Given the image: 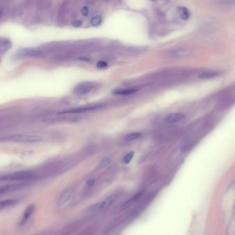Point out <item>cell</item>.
Segmentation results:
<instances>
[{
  "mask_svg": "<svg viewBox=\"0 0 235 235\" xmlns=\"http://www.w3.org/2000/svg\"><path fill=\"white\" fill-rule=\"evenodd\" d=\"M217 3L224 6L235 5V0H217Z\"/></svg>",
  "mask_w": 235,
  "mask_h": 235,
  "instance_id": "obj_19",
  "label": "cell"
},
{
  "mask_svg": "<svg viewBox=\"0 0 235 235\" xmlns=\"http://www.w3.org/2000/svg\"><path fill=\"white\" fill-rule=\"evenodd\" d=\"M141 136H142V133H139V132H133V133L127 134V136H125V140L126 141H133L138 139L139 137H141Z\"/></svg>",
  "mask_w": 235,
  "mask_h": 235,
  "instance_id": "obj_17",
  "label": "cell"
},
{
  "mask_svg": "<svg viewBox=\"0 0 235 235\" xmlns=\"http://www.w3.org/2000/svg\"><path fill=\"white\" fill-rule=\"evenodd\" d=\"M42 54V52L37 49H25L21 52V55L25 57H37Z\"/></svg>",
  "mask_w": 235,
  "mask_h": 235,
  "instance_id": "obj_9",
  "label": "cell"
},
{
  "mask_svg": "<svg viewBox=\"0 0 235 235\" xmlns=\"http://www.w3.org/2000/svg\"><path fill=\"white\" fill-rule=\"evenodd\" d=\"M42 137L35 135L28 134H14L8 136L0 139L2 141L19 143H37L42 141Z\"/></svg>",
  "mask_w": 235,
  "mask_h": 235,
  "instance_id": "obj_2",
  "label": "cell"
},
{
  "mask_svg": "<svg viewBox=\"0 0 235 235\" xmlns=\"http://www.w3.org/2000/svg\"><path fill=\"white\" fill-rule=\"evenodd\" d=\"M87 184L88 186H92L95 184V180L94 179H90V180L87 181Z\"/></svg>",
  "mask_w": 235,
  "mask_h": 235,
  "instance_id": "obj_25",
  "label": "cell"
},
{
  "mask_svg": "<svg viewBox=\"0 0 235 235\" xmlns=\"http://www.w3.org/2000/svg\"><path fill=\"white\" fill-rule=\"evenodd\" d=\"M72 196V190L71 189H68L64 191L62 195H61L58 201V207L62 209L69 204L70 201L71 200Z\"/></svg>",
  "mask_w": 235,
  "mask_h": 235,
  "instance_id": "obj_5",
  "label": "cell"
},
{
  "mask_svg": "<svg viewBox=\"0 0 235 235\" xmlns=\"http://www.w3.org/2000/svg\"><path fill=\"white\" fill-rule=\"evenodd\" d=\"M118 197V194H113V195L107 197L105 199H104L103 201H101L102 210H104L105 209V208L110 207L111 205L116 201Z\"/></svg>",
  "mask_w": 235,
  "mask_h": 235,
  "instance_id": "obj_10",
  "label": "cell"
},
{
  "mask_svg": "<svg viewBox=\"0 0 235 235\" xmlns=\"http://www.w3.org/2000/svg\"><path fill=\"white\" fill-rule=\"evenodd\" d=\"M2 14H3V9H2V8H0V17H2Z\"/></svg>",
  "mask_w": 235,
  "mask_h": 235,
  "instance_id": "obj_26",
  "label": "cell"
},
{
  "mask_svg": "<svg viewBox=\"0 0 235 235\" xmlns=\"http://www.w3.org/2000/svg\"><path fill=\"white\" fill-rule=\"evenodd\" d=\"M104 105H89V106H85L74 109H70V110H65L61 111L58 114H80L84 112H90V111H94L98 110L104 107Z\"/></svg>",
  "mask_w": 235,
  "mask_h": 235,
  "instance_id": "obj_3",
  "label": "cell"
},
{
  "mask_svg": "<svg viewBox=\"0 0 235 235\" xmlns=\"http://www.w3.org/2000/svg\"><path fill=\"white\" fill-rule=\"evenodd\" d=\"M141 195H142V193H137L136 195H135L134 196L132 197L131 199H129V200H127V201H125V203L123 204L122 205V209H124V210L127 209V208L131 206V205H133L135 202H136L137 199L140 197Z\"/></svg>",
  "mask_w": 235,
  "mask_h": 235,
  "instance_id": "obj_12",
  "label": "cell"
},
{
  "mask_svg": "<svg viewBox=\"0 0 235 235\" xmlns=\"http://www.w3.org/2000/svg\"><path fill=\"white\" fill-rule=\"evenodd\" d=\"M136 89H118L116 90L114 92V94L116 95H121V96H127L131 95L137 92Z\"/></svg>",
  "mask_w": 235,
  "mask_h": 235,
  "instance_id": "obj_14",
  "label": "cell"
},
{
  "mask_svg": "<svg viewBox=\"0 0 235 235\" xmlns=\"http://www.w3.org/2000/svg\"><path fill=\"white\" fill-rule=\"evenodd\" d=\"M185 118V116L181 113H173L167 116L165 118V121L169 124L179 122Z\"/></svg>",
  "mask_w": 235,
  "mask_h": 235,
  "instance_id": "obj_8",
  "label": "cell"
},
{
  "mask_svg": "<svg viewBox=\"0 0 235 235\" xmlns=\"http://www.w3.org/2000/svg\"><path fill=\"white\" fill-rule=\"evenodd\" d=\"M17 199H6V200H2L0 201V210H2L4 209H6L8 207L13 206L14 204L17 203Z\"/></svg>",
  "mask_w": 235,
  "mask_h": 235,
  "instance_id": "obj_13",
  "label": "cell"
},
{
  "mask_svg": "<svg viewBox=\"0 0 235 235\" xmlns=\"http://www.w3.org/2000/svg\"><path fill=\"white\" fill-rule=\"evenodd\" d=\"M110 161L111 160H110V157H104L103 159H102L101 161V163H100V166H101V167H102V168L107 166L108 164L110 163Z\"/></svg>",
  "mask_w": 235,
  "mask_h": 235,
  "instance_id": "obj_21",
  "label": "cell"
},
{
  "mask_svg": "<svg viewBox=\"0 0 235 235\" xmlns=\"http://www.w3.org/2000/svg\"><path fill=\"white\" fill-rule=\"evenodd\" d=\"M220 74L219 72H204L202 73V74H200L199 77L203 79H210V78H215L217 76H218Z\"/></svg>",
  "mask_w": 235,
  "mask_h": 235,
  "instance_id": "obj_16",
  "label": "cell"
},
{
  "mask_svg": "<svg viewBox=\"0 0 235 235\" xmlns=\"http://www.w3.org/2000/svg\"><path fill=\"white\" fill-rule=\"evenodd\" d=\"M22 186L23 184H12L1 186H0V195L13 192L14 190L19 189Z\"/></svg>",
  "mask_w": 235,
  "mask_h": 235,
  "instance_id": "obj_7",
  "label": "cell"
},
{
  "mask_svg": "<svg viewBox=\"0 0 235 235\" xmlns=\"http://www.w3.org/2000/svg\"><path fill=\"white\" fill-rule=\"evenodd\" d=\"M34 210V205L32 204L28 205V206L26 208L25 212L24 213H23V218L21 221V225H23L26 224V222L28 221L29 218H30V217L32 215V214L33 213Z\"/></svg>",
  "mask_w": 235,
  "mask_h": 235,
  "instance_id": "obj_11",
  "label": "cell"
},
{
  "mask_svg": "<svg viewBox=\"0 0 235 235\" xmlns=\"http://www.w3.org/2000/svg\"><path fill=\"white\" fill-rule=\"evenodd\" d=\"M82 24V22L81 21V20H75V21H74V22H73L72 25L73 26H74V27H79V26H81Z\"/></svg>",
  "mask_w": 235,
  "mask_h": 235,
  "instance_id": "obj_24",
  "label": "cell"
},
{
  "mask_svg": "<svg viewBox=\"0 0 235 235\" xmlns=\"http://www.w3.org/2000/svg\"><path fill=\"white\" fill-rule=\"evenodd\" d=\"M133 156H134V152L133 151L129 152V153L125 155L124 157L122 158V162L124 164H129L131 161V160L133 159Z\"/></svg>",
  "mask_w": 235,
  "mask_h": 235,
  "instance_id": "obj_18",
  "label": "cell"
},
{
  "mask_svg": "<svg viewBox=\"0 0 235 235\" xmlns=\"http://www.w3.org/2000/svg\"><path fill=\"white\" fill-rule=\"evenodd\" d=\"M81 14H83V16H87L88 14V13H89V8L87 6H84L83 8H82L81 10Z\"/></svg>",
  "mask_w": 235,
  "mask_h": 235,
  "instance_id": "obj_23",
  "label": "cell"
},
{
  "mask_svg": "<svg viewBox=\"0 0 235 235\" xmlns=\"http://www.w3.org/2000/svg\"><path fill=\"white\" fill-rule=\"evenodd\" d=\"M34 177V173L28 171L12 172L0 175V181H27L32 180Z\"/></svg>",
  "mask_w": 235,
  "mask_h": 235,
  "instance_id": "obj_1",
  "label": "cell"
},
{
  "mask_svg": "<svg viewBox=\"0 0 235 235\" xmlns=\"http://www.w3.org/2000/svg\"><path fill=\"white\" fill-rule=\"evenodd\" d=\"M101 22V16H95L91 20V23L94 26H98Z\"/></svg>",
  "mask_w": 235,
  "mask_h": 235,
  "instance_id": "obj_20",
  "label": "cell"
},
{
  "mask_svg": "<svg viewBox=\"0 0 235 235\" xmlns=\"http://www.w3.org/2000/svg\"><path fill=\"white\" fill-rule=\"evenodd\" d=\"M192 50L190 49H177L172 50L166 52V55L170 57H185L192 54Z\"/></svg>",
  "mask_w": 235,
  "mask_h": 235,
  "instance_id": "obj_6",
  "label": "cell"
},
{
  "mask_svg": "<svg viewBox=\"0 0 235 235\" xmlns=\"http://www.w3.org/2000/svg\"><path fill=\"white\" fill-rule=\"evenodd\" d=\"M96 67L99 69H103L107 67V63L103 61H100L96 64Z\"/></svg>",
  "mask_w": 235,
  "mask_h": 235,
  "instance_id": "obj_22",
  "label": "cell"
},
{
  "mask_svg": "<svg viewBox=\"0 0 235 235\" xmlns=\"http://www.w3.org/2000/svg\"><path fill=\"white\" fill-rule=\"evenodd\" d=\"M178 13L180 17L183 20H187L190 17V12L186 8L181 6L178 8Z\"/></svg>",
  "mask_w": 235,
  "mask_h": 235,
  "instance_id": "obj_15",
  "label": "cell"
},
{
  "mask_svg": "<svg viewBox=\"0 0 235 235\" xmlns=\"http://www.w3.org/2000/svg\"><path fill=\"white\" fill-rule=\"evenodd\" d=\"M94 87V84L91 82H83L78 84L75 88V92L78 95L84 96L89 94L92 90Z\"/></svg>",
  "mask_w": 235,
  "mask_h": 235,
  "instance_id": "obj_4",
  "label": "cell"
}]
</instances>
